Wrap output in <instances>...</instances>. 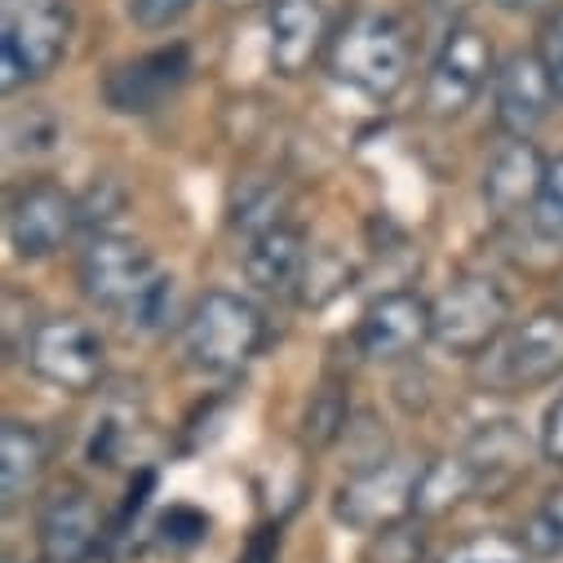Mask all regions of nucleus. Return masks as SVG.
Returning <instances> with one entry per match:
<instances>
[{
  "label": "nucleus",
  "instance_id": "423d86ee",
  "mask_svg": "<svg viewBox=\"0 0 563 563\" xmlns=\"http://www.w3.org/2000/svg\"><path fill=\"white\" fill-rule=\"evenodd\" d=\"M510 320V294L493 275H462L435 298V342L453 355L488 351Z\"/></svg>",
  "mask_w": 563,
  "mask_h": 563
},
{
  "label": "nucleus",
  "instance_id": "a878e982",
  "mask_svg": "<svg viewBox=\"0 0 563 563\" xmlns=\"http://www.w3.org/2000/svg\"><path fill=\"white\" fill-rule=\"evenodd\" d=\"M537 54H541V63H545V71H550V80H554V93L563 98V5L545 14Z\"/></svg>",
  "mask_w": 563,
  "mask_h": 563
},
{
  "label": "nucleus",
  "instance_id": "9b49d317",
  "mask_svg": "<svg viewBox=\"0 0 563 563\" xmlns=\"http://www.w3.org/2000/svg\"><path fill=\"white\" fill-rule=\"evenodd\" d=\"M435 338V302L417 298L408 289H395V294H382L364 316H360V329H355V342L368 360H404L412 355L421 342Z\"/></svg>",
  "mask_w": 563,
  "mask_h": 563
},
{
  "label": "nucleus",
  "instance_id": "9d476101",
  "mask_svg": "<svg viewBox=\"0 0 563 563\" xmlns=\"http://www.w3.org/2000/svg\"><path fill=\"white\" fill-rule=\"evenodd\" d=\"M488 71H493L488 41L475 27H453L444 49L431 63V76H427V107H431V115H440V120L462 115L479 98V89L488 85Z\"/></svg>",
  "mask_w": 563,
  "mask_h": 563
},
{
  "label": "nucleus",
  "instance_id": "393cba45",
  "mask_svg": "<svg viewBox=\"0 0 563 563\" xmlns=\"http://www.w3.org/2000/svg\"><path fill=\"white\" fill-rule=\"evenodd\" d=\"M191 10V0H129V19L143 32H165Z\"/></svg>",
  "mask_w": 563,
  "mask_h": 563
},
{
  "label": "nucleus",
  "instance_id": "ddd939ff",
  "mask_svg": "<svg viewBox=\"0 0 563 563\" xmlns=\"http://www.w3.org/2000/svg\"><path fill=\"white\" fill-rule=\"evenodd\" d=\"M554 80L541 63V54H510L497 71V124L510 137H528L554 102Z\"/></svg>",
  "mask_w": 563,
  "mask_h": 563
},
{
  "label": "nucleus",
  "instance_id": "0eeeda50",
  "mask_svg": "<svg viewBox=\"0 0 563 563\" xmlns=\"http://www.w3.org/2000/svg\"><path fill=\"white\" fill-rule=\"evenodd\" d=\"M27 364L41 382L71 390V395H85L107 373V342L98 338L93 324H85L76 316H54V320H41L32 329Z\"/></svg>",
  "mask_w": 563,
  "mask_h": 563
},
{
  "label": "nucleus",
  "instance_id": "bb28decb",
  "mask_svg": "<svg viewBox=\"0 0 563 563\" xmlns=\"http://www.w3.org/2000/svg\"><path fill=\"white\" fill-rule=\"evenodd\" d=\"M161 528H165L169 541H200V537L209 532V519H205L200 510H191V506H174Z\"/></svg>",
  "mask_w": 563,
  "mask_h": 563
},
{
  "label": "nucleus",
  "instance_id": "f8f14e48",
  "mask_svg": "<svg viewBox=\"0 0 563 563\" xmlns=\"http://www.w3.org/2000/svg\"><path fill=\"white\" fill-rule=\"evenodd\" d=\"M187 71H191L187 45H169V49H156V54H147V58H133V63L115 67V71L107 76L102 93H107V102H111L115 111H124V115H147V111H156V107L187 80Z\"/></svg>",
  "mask_w": 563,
  "mask_h": 563
},
{
  "label": "nucleus",
  "instance_id": "b1692460",
  "mask_svg": "<svg viewBox=\"0 0 563 563\" xmlns=\"http://www.w3.org/2000/svg\"><path fill=\"white\" fill-rule=\"evenodd\" d=\"M342 427H346V404H342L333 390H324V395L307 408V440L333 444V440L342 435Z\"/></svg>",
  "mask_w": 563,
  "mask_h": 563
},
{
  "label": "nucleus",
  "instance_id": "f03ea898",
  "mask_svg": "<svg viewBox=\"0 0 563 563\" xmlns=\"http://www.w3.org/2000/svg\"><path fill=\"white\" fill-rule=\"evenodd\" d=\"M329 71L368 98H390L408 80V41L390 14H355L329 45Z\"/></svg>",
  "mask_w": 563,
  "mask_h": 563
},
{
  "label": "nucleus",
  "instance_id": "6e6552de",
  "mask_svg": "<svg viewBox=\"0 0 563 563\" xmlns=\"http://www.w3.org/2000/svg\"><path fill=\"white\" fill-rule=\"evenodd\" d=\"M417 479H421V466H408L399 457L360 466L338 488L333 515L355 532H386L417 510Z\"/></svg>",
  "mask_w": 563,
  "mask_h": 563
},
{
  "label": "nucleus",
  "instance_id": "4be33fe9",
  "mask_svg": "<svg viewBox=\"0 0 563 563\" xmlns=\"http://www.w3.org/2000/svg\"><path fill=\"white\" fill-rule=\"evenodd\" d=\"M532 227L545 240L563 244V156L550 161V169H545V183H541L537 205H532Z\"/></svg>",
  "mask_w": 563,
  "mask_h": 563
},
{
  "label": "nucleus",
  "instance_id": "a211bd4d",
  "mask_svg": "<svg viewBox=\"0 0 563 563\" xmlns=\"http://www.w3.org/2000/svg\"><path fill=\"white\" fill-rule=\"evenodd\" d=\"M98 506L80 488H63L41 510V550L45 563H80L98 541Z\"/></svg>",
  "mask_w": 563,
  "mask_h": 563
},
{
  "label": "nucleus",
  "instance_id": "c85d7f7f",
  "mask_svg": "<svg viewBox=\"0 0 563 563\" xmlns=\"http://www.w3.org/2000/svg\"><path fill=\"white\" fill-rule=\"evenodd\" d=\"M240 563H275V532H262L249 550H244V559Z\"/></svg>",
  "mask_w": 563,
  "mask_h": 563
},
{
  "label": "nucleus",
  "instance_id": "f3484780",
  "mask_svg": "<svg viewBox=\"0 0 563 563\" xmlns=\"http://www.w3.org/2000/svg\"><path fill=\"white\" fill-rule=\"evenodd\" d=\"M307 262H311L307 235L298 227H285V222L249 235V249H244V271L266 294H294L307 275Z\"/></svg>",
  "mask_w": 563,
  "mask_h": 563
},
{
  "label": "nucleus",
  "instance_id": "2f4dec72",
  "mask_svg": "<svg viewBox=\"0 0 563 563\" xmlns=\"http://www.w3.org/2000/svg\"><path fill=\"white\" fill-rule=\"evenodd\" d=\"M431 5H435V10H449V14H457V10H466V5H471V0H431Z\"/></svg>",
  "mask_w": 563,
  "mask_h": 563
},
{
  "label": "nucleus",
  "instance_id": "7c9ffc66",
  "mask_svg": "<svg viewBox=\"0 0 563 563\" xmlns=\"http://www.w3.org/2000/svg\"><path fill=\"white\" fill-rule=\"evenodd\" d=\"M227 10H253V5H275V0H222Z\"/></svg>",
  "mask_w": 563,
  "mask_h": 563
},
{
  "label": "nucleus",
  "instance_id": "1a4fd4ad",
  "mask_svg": "<svg viewBox=\"0 0 563 563\" xmlns=\"http://www.w3.org/2000/svg\"><path fill=\"white\" fill-rule=\"evenodd\" d=\"M80 222V200L67 196L63 187L54 183H32L23 187L14 200H10V213H5V227H10V244L19 257L27 262H41V257H54L67 235L76 231Z\"/></svg>",
  "mask_w": 563,
  "mask_h": 563
},
{
  "label": "nucleus",
  "instance_id": "7ed1b4c3",
  "mask_svg": "<svg viewBox=\"0 0 563 563\" xmlns=\"http://www.w3.org/2000/svg\"><path fill=\"white\" fill-rule=\"evenodd\" d=\"M266 338V320L262 311L240 298V294H227V289H213L205 294L196 307H191V320H187V333H183V346H187V360L200 368V373H235L244 368L257 346Z\"/></svg>",
  "mask_w": 563,
  "mask_h": 563
},
{
  "label": "nucleus",
  "instance_id": "c756f323",
  "mask_svg": "<svg viewBox=\"0 0 563 563\" xmlns=\"http://www.w3.org/2000/svg\"><path fill=\"white\" fill-rule=\"evenodd\" d=\"M497 5H501V10H515V14H537V10H545V5L559 10L554 0H497Z\"/></svg>",
  "mask_w": 563,
  "mask_h": 563
},
{
  "label": "nucleus",
  "instance_id": "412c9836",
  "mask_svg": "<svg viewBox=\"0 0 563 563\" xmlns=\"http://www.w3.org/2000/svg\"><path fill=\"white\" fill-rule=\"evenodd\" d=\"M444 563H528V545H523V537L484 532V537L462 541Z\"/></svg>",
  "mask_w": 563,
  "mask_h": 563
},
{
  "label": "nucleus",
  "instance_id": "aec40b11",
  "mask_svg": "<svg viewBox=\"0 0 563 563\" xmlns=\"http://www.w3.org/2000/svg\"><path fill=\"white\" fill-rule=\"evenodd\" d=\"M475 493V479L466 471L462 457H440L431 466H421V479H417V510H449L457 506L462 497Z\"/></svg>",
  "mask_w": 563,
  "mask_h": 563
},
{
  "label": "nucleus",
  "instance_id": "2eb2a0df",
  "mask_svg": "<svg viewBox=\"0 0 563 563\" xmlns=\"http://www.w3.org/2000/svg\"><path fill=\"white\" fill-rule=\"evenodd\" d=\"M462 462L475 479V493H501L528 471V435L519 431V421H506V417L484 421L466 440Z\"/></svg>",
  "mask_w": 563,
  "mask_h": 563
},
{
  "label": "nucleus",
  "instance_id": "6ab92c4d",
  "mask_svg": "<svg viewBox=\"0 0 563 563\" xmlns=\"http://www.w3.org/2000/svg\"><path fill=\"white\" fill-rule=\"evenodd\" d=\"M45 462L49 449L36 427H27V421H5L0 427V497H5V506H19L36 488Z\"/></svg>",
  "mask_w": 563,
  "mask_h": 563
},
{
  "label": "nucleus",
  "instance_id": "dca6fc26",
  "mask_svg": "<svg viewBox=\"0 0 563 563\" xmlns=\"http://www.w3.org/2000/svg\"><path fill=\"white\" fill-rule=\"evenodd\" d=\"M550 161L528 143V137H510L506 147L493 152L484 169V200L493 213H519L537 205V191L545 183Z\"/></svg>",
  "mask_w": 563,
  "mask_h": 563
},
{
  "label": "nucleus",
  "instance_id": "f257e3e1",
  "mask_svg": "<svg viewBox=\"0 0 563 563\" xmlns=\"http://www.w3.org/2000/svg\"><path fill=\"white\" fill-rule=\"evenodd\" d=\"M80 294L98 311L120 316L133 329H161L174 302V279L161 271L152 249H143L137 240L93 235L80 253Z\"/></svg>",
  "mask_w": 563,
  "mask_h": 563
},
{
  "label": "nucleus",
  "instance_id": "cd10ccee",
  "mask_svg": "<svg viewBox=\"0 0 563 563\" xmlns=\"http://www.w3.org/2000/svg\"><path fill=\"white\" fill-rule=\"evenodd\" d=\"M541 453L550 457V462H559L563 466V395L545 408V427H541Z\"/></svg>",
  "mask_w": 563,
  "mask_h": 563
},
{
  "label": "nucleus",
  "instance_id": "5701e85b",
  "mask_svg": "<svg viewBox=\"0 0 563 563\" xmlns=\"http://www.w3.org/2000/svg\"><path fill=\"white\" fill-rule=\"evenodd\" d=\"M279 196L271 191V187H244L240 196H235V205H231V227H244L249 235H257V231H271V227H279Z\"/></svg>",
  "mask_w": 563,
  "mask_h": 563
},
{
  "label": "nucleus",
  "instance_id": "39448f33",
  "mask_svg": "<svg viewBox=\"0 0 563 563\" xmlns=\"http://www.w3.org/2000/svg\"><path fill=\"white\" fill-rule=\"evenodd\" d=\"M563 373V311L545 307L488 346L484 382L493 390H532Z\"/></svg>",
  "mask_w": 563,
  "mask_h": 563
},
{
  "label": "nucleus",
  "instance_id": "4468645a",
  "mask_svg": "<svg viewBox=\"0 0 563 563\" xmlns=\"http://www.w3.org/2000/svg\"><path fill=\"white\" fill-rule=\"evenodd\" d=\"M329 41V14L320 0H275L271 5V63L279 76H302Z\"/></svg>",
  "mask_w": 563,
  "mask_h": 563
},
{
  "label": "nucleus",
  "instance_id": "20e7f679",
  "mask_svg": "<svg viewBox=\"0 0 563 563\" xmlns=\"http://www.w3.org/2000/svg\"><path fill=\"white\" fill-rule=\"evenodd\" d=\"M71 41V10L67 0H27L10 10L5 41H0V67H5V93L27 80H45Z\"/></svg>",
  "mask_w": 563,
  "mask_h": 563
}]
</instances>
